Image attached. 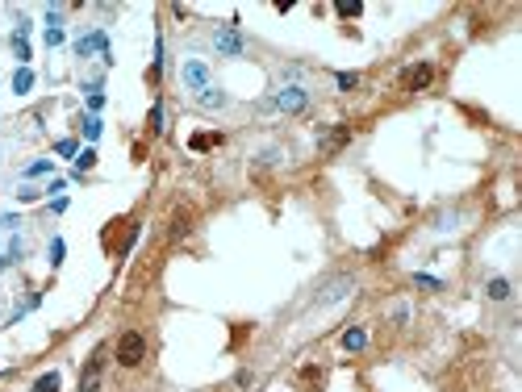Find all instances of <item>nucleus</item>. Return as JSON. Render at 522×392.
I'll use <instances>...</instances> for the list:
<instances>
[{
  "instance_id": "dca6fc26",
  "label": "nucleus",
  "mask_w": 522,
  "mask_h": 392,
  "mask_svg": "<svg viewBox=\"0 0 522 392\" xmlns=\"http://www.w3.org/2000/svg\"><path fill=\"white\" fill-rule=\"evenodd\" d=\"M339 13H343V17H359V13H363V5H359V0H343Z\"/></svg>"
},
{
  "instance_id": "20e7f679",
  "label": "nucleus",
  "mask_w": 522,
  "mask_h": 392,
  "mask_svg": "<svg viewBox=\"0 0 522 392\" xmlns=\"http://www.w3.org/2000/svg\"><path fill=\"white\" fill-rule=\"evenodd\" d=\"M92 50H100V54H104V59H109V42H104V34H100V30L76 42V54H80V59H84V54H92ZM109 63H113V59H109Z\"/></svg>"
},
{
  "instance_id": "7ed1b4c3",
  "label": "nucleus",
  "mask_w": 522,
  "mask_h": 392,
  "mask_svg": "<svg viewBox=\"0 0 522 392\" xmlns=\"http://www.w3.org/2000/svg\"><path fill=\"white\" fill-rule=\"evenodd\" d=\"M184 84H188L192 92H201V88H209V67H205L201 59H192V63H184Z\"/></svg>"
},
{
  "instance_id": "423d86ee",
  "label": "nucleus",
  "mask_w": 522,
  "mask_h": 392,
  "mask_svg": "<svg viewBox=\"0 0 522 392\" xmlns=\"http://www.w3.org/2000/svg\"><path fill=\"white\" fill-rule=\"evenodd\" d=\"M100 359H104V351H96V355L88 359L84 380H80V392H96V388H100Z\"/></svg>"
},
{
  "instance_id": "0eeeda50",
  "label": "nucleus",
  "mask_w": 522,
  "mask_h": 392,
  "mask_svg": "<svg viewBox=\"0 0 522 392\" xmlns=\"http://www.w3.org/2000/svg\"><path fill=\"white\" fill-rule=\"evenodd\" d=\"M347 292H351V279L343 275V279H334V284H326V292H322L318 301H313V305H334V301H343Z\"/></svg>"
},
{
  "instance_id": "a211bd4d",
  "label": "nucleus",
  "mask_w": 522,
  "mask_h": 392,
  "mask_svg": "<svg viewBox=\"0 0 522 392\" xmlns=\"http://www.w3.org/2000/svg\"><path fill=\"white\" fill-rule=\"evenodd\" d=\"M46 172H50V159H38V163L25 167V176H46Z\"/></svg>"
},
{
  "instance_id": "f257e3e1",
  "label": "nucleus",
  "mask_w": 522,
  "mask_h": 392,
  "mask_svg": "<svg viewBox=\"0 0 522 392\" xmlns=\"http://www.w3.org/2000/svg\"><path fill=\"white\" fill-rule=\"evenodd\" d=\"M146 355V343H142V334H122V343H117V359L126 367H138Z\"/></svg>"
},
{
  "instance_id": "4be33fe9",
  "label": "nucleus",
  "mask_w": 522,
  "mask_h": 392,
  "mask_svg": "<svg viewBox=\"0 0 522 392\" xmlns=\"http://www.w3.org/2000/svg\"><path fill=\"white\" fill-rule=\"evenodd\" d=\"M84 134H88V138H100V122H96V117H88V122H84Z\"/></svg>"
},
{
  "instance_id": "a878e982",
  "label": "nucleus",
  "mask_w": 522,
  "mask_h": 392,
  "mask_svg": "<svg viewBox=\"0 0 522 392\" xmlns=\"http://www.w3.org/2000/svg\"><path fill=\"white\" fill-rule=\"evenodd\" d=\"M13 46H17V59H30V46H25V38H13Z\"/></svg>"
},
{
  "instance_id": "ddd939ff",
  "label": "nucleus",
  "mask_w": 522,
  "mask_h": 392,
  "mask_svg": "<svg viewBox=\"0 0 522 392\" xmlns=\"http://www.w3.org/2000/svg\"><path fill=\"white\" fill-rule=\"evenodd\" d=\"M188 230H192V221H188V213H176V217H172V238H184Z\"/></svg>"
},
{
  "instance_id": "aec40b11",
  "label": "nucleus",
  "mask_w": 522,
  "mask_h": 392,
  "mask_svg": "<svg viewBox=\"0 0 522 392\" xmlns=\"http://www.w3.org/2000/svg\"><path fill=\"white\" fill-rule=\"evenodd\" d=\"M413 284H418V288H443L435 275H413Z\"/></svg>"
},
{
  "instance_id": "4468645a",
  "label": "nucleus",
  "mask_w": 522,
  "mask_h": 392,
  "mask_svg": "<svg viewBox=\"0 0 522 392\" xmlns=\"http://www.w3.org/2000/svg\"><path fill=\"white\" fill-rule=\"evenodd\" d=\"M34 392H59V376H55V371H46L42 380H34Z\"/></svg>"
},
{
  "instance_id": "f03ea898",
  "label": "nucleus",
  "mask_w": 522,
  "mask_h": 392,
  "mask_svg": "<svg viewBox=\"0 0 522 392\" xmlns=\"http://www.w3.org/2000/svg\"><path fill=\"white\" fill-rule=\"evenodd\" d=\"M305 104H309V92L305 88H280L276 92V108H280V113H301Z\"/></svg>"
},
{
  "instance_id": "6ab92c4d",
  "label": "nucleus",
  "mask_w": 522,
  "mask_h": 392,
  "mask_svg": "<svg viewBox=\"0 0 522 392\" xmlns=\"http://www.w3.org/2000/svg\"><path fill=\"white\" fill-rule=\"evenodd\" d=\"M92 163H96V150H80V159H76V167H80V172H88Z\"/></svg>"
},
{
  "instance_id": "bb28decb",
  "label": "nucleus",
  "mask_w": 522,
  "mask_h": 392,
  "mask_svg": "<svg viewBox=\"0 0 522 392\" xmlns=\"http://www.w3.org/2000/svg\"><path fill=\"white\" fill-rule=\"evenodd\" d=\"M59 154H80V146H76V142L67 138V142H59Z\"/></svg>"
},
{
  "instance_id": "f3484780",
  "label": "nucleus",
  "mask_w": 522,
  "mask_h": 392,
  "mask_svg": "<svg viewBox=\"0 0 522 392\" xmlns=\"http://www.w3.org/2000/svg\"><path fill=\"white\" fill-rule=\"evenodd\" d=\"M214 142H218V134H196V138H192V150H209Z\"/></svg>"
},
{
  "instance_id": "2eb2a0df",
  "label": "nucleus",
  "mask_w": 522,
  "mask_h": 392,
  "mask_svg": "<svg viewBox=\"0 0 522 392\" xmlns=\"http://www.w3.org/2000/svg\"><path fill=\"white\" fill-rule=\"evenodd\" d=\"M489 297L493 301H506L510 297V284H506V279H489Z\"/></svg>"
},
{
  "instance_id": "6e6552de",
  "label": "nucleus",
  "mask_w": 522,
  "mask_h": 392,
  "mask_svg": "<svg viewBox=\"0 0 522 392\" xmlns=\"http://www.w3.org/2000/svg\"><path fill=\"white\" fill-rule=\"evenodd\" d=\"M431 76H435V71H431L427 63H422V67H413V71L405 76V84H409V92H422V88L431 84Z\"/></svg>"
},
{
  "instance_id": "1a4fd4ad",
  "label": "nucleus",
  "mask_w": 522,
  "mask_h": 392,
  "mask_svg": "<svg viewBox=\"0 0 522 392\" xmlns=\"http://www.w3.org/2000/svg\"><path fill=\"white\" fill-rule=\"evenodd\" d=\"M196 100H201V108H222V104H226V92H218L214 84H209V88L196 92Z\"/></svg>"
},
{
  "instance_id": "412c9836",
  "label": "nucleus",
  "mask_w": 522,
  "mask_h": 392,
  "mask_svg": "<svg viewBox=\"0 0 522 392\" xmlns=\"http://www.w3.org/2000/svg\"><path fill=\"white\" fill-rule=\"evenodd\" d=\"M355 84H359V76H351V71H343V76H339V88H343V92H351Z\"/></svg>"
},
{
  "instance_id": "b1692460",
  "label": "nucleus",
  "mask_w": 522,
  "mask_h": 392,
  "mask_svg": "<svg viewBox=\"0 0 522 392\" xmlns=\"http://www.w3.org/2000/svg\"><path fill=\"white\" fill-rule=\"evenodd\" d=\"M104 104V92L100 88H92V96H88V108H100Z\"/></svg>"
},
{
  "instance_id": "9b49d317",
  "label": "nucleus",
  "mask_w": 522,
  "mask_h": 392,
  "mask_svg": "<svg viewBox=\"0 0 522 392\" xmlns=\"http://www.w3.org/2000/svg\"><path fill=\"white\" fill-rule=\"evenodd\" d=\"M363 343H368V334H363V330H347L343 334V347L347 351H363Z\"/></svg>"
},
{
  "instance_id": "5701e85b",
  "label": "nucleus",
  "mask_w": 522,
  "mask_h": 392,
  "mask_svg": "<svg viewBox=\"0 0 522 392\" xmlns=\"http://www.w3.org/2000/svg\"><path fill=\"white\" fill-rule=\"evenodd\" d=\"M59 42H63V30H59V25L46 30V46H59Z\"/></svg>"
},
{
  "instance_id": "39448f33",
  "label": "nucleus",
  "mask_w": 522,
  "mask_h": 392,
  "mask_svg": "<svg viewBox=\"0 0 522 392\" xmlns=\"http://www.w3.org/2000/svg\"><path fill=\"white\" fill-rule=\"evenodd\" d=\"M214 46H218L222 54H242V38H238L230 25H222V30L214 34Z\"/></svg>"
},
{
  "instance_id": "9d476101",
  "label": "nucleus",
  "mask_w": 522,
  "mask_h": 392,
  "mask_svg": "<svg viewBox=\"0 0 522 392\" xmlns=\"http://www.w3.org/2000/svg\"><path fill=\"white\" fill-rule=\"evenodd\" d=\"M347 138H351V130H347V126H339V130H330V134L322 138V150H326V154H334V150H339Z\"/></svg>"
},
{
  "instance_id": "f8f14e48",
  "label": "nucleus",
  "mask_w": 522,
  "mask_h": 392,
  "mask_svg": "<svg viewBox=\"0 0 522 392\" xmlns=\"http://www.w3.org/2000/svg\"><path fill=\"white\" fill-rule=\"evenodd\" d=\"M34 88V71L30 67H17V76H13V92H30Z\"/></svg>"
},
{
  "instance_id": "393cba45",
  "label": "nucleus",
  "mask_w": 522,
  "mask_h": 392,
  "mask_svg": "<svg viewBox=\"0 0 522 392\" xmlns=\"http://www.w3.org/2000/svg\"><path fill=\"white\" fill-rule=\"evenodd\" d=\"M50 263H63V242H50Z\"/></svg>"
}]
</instances>
